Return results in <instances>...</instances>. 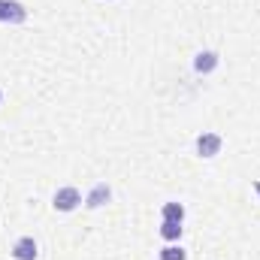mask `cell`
Instances as JSON below:
<instances>
[{
	"mask_svg": "<svg viewBox=\"0 0 260 260\" xmlns=\"http://www.w3.org/2000/svg\"><path fill=\"white\" fill-rule=\"evenodd\" d=\"M52 206H55L58 212H76V209L82 206V194H79V188H73V185L58 188V191H55V200H52Z\"/></svg>",
	"mask_w": 260,
	"mask_h": 260,
	"instance_id": "6da1fadb",
	"label": "cell"
},
{
	"mask_svg": "<svg viewBox=\"0 0 260 260\" xmlns=\"http://www.w3.org/2000/svg\"><path fill=\"white\" fill-rule=\"evenodd\" d=\"M221 145H224L221 133H200V136H197V154L206 157V160L218 157V154H221Z\"/></svg>",
	"mask_w": 260,
	"mask_h": 260,
	"instance_id": "7a4b0ae2",
	"label": "cell"
},
{
	"mask_svg": "<svg viewBox=\"0 0 260 260\" xmlns=\"http://www.w3.org/2000/svg\"><path fill=\"white\" fill-rule=\"evenodd\" d=\"M27 21V9L18 0H0V24H21Z\"/></svg>",
	"mask_w": 260,
	"mask_h": 260,
	"instance_id": "3957f363",
	"label": "cell"
},
{
	"mask_svg": "<svg viewBox=\"0 0 260 260\" xmlns=\"http://www.w3.org/2000/svg\"><path fill=\"white\" fill-rule=\"evenodd\" d=\"M9 254L15 260H37L40 257V245H37L34 236H21V239H15V245H12Z\"/></svg>",
	"mask_w": 260,
	"mask_h": 260,
	"instance_id": "277c9868",
	"label": "cell"
},
{
	"mask_svg": "<svg viewBox=\"0 0 260 260\" xmlns=\"http://www.w3.org/2000/svg\"><path fill=\"white\" fill-rule=\"evenodd\" d=\"M109 200H112L109 185H106V182H97V185L88 191V197H85V206H88V209H103Z\"/></svg>",
	"mask_w": 260,
	"mask_h": 260,
	"instance_id": "5b68a950",
	"label": "cell"
},
{
	"mask_svg": "<svg viewBox=\"0 0 260 260\" xmlns=\"http://www.w3.org/2000/svg\"><path fill=\"white\" fill-rule=\"evenodd\" d=\"M221 64V58H218V52H197L194 55V70L200 73V76H206V73H212L215 67Z\"/></svg>",
	"mask_w": 260,
	"mask_h": 260,
	"instance_id": "8992f818",
	"label": "cell"
},
{
	"mask_svg": "<svg viewBox=\"0 0 260 260\" xmlns=\"http://www.w3.org/2000/svg\"><path fill=\"white\" fill-rule=\"evenodd\" d=\"M160 218H164V221H176V224H182V221H185V206L176 203V200H170V203L160 206Z\"/></svg>",
	"mask_w": 260,
	"mask_h": 260,
	"instance_id": "52a82bcc",
	"label": "cell"
},
{
	"mask_svg": "<svg viewBox=\"0 0 260 260\" xmlns=\"http://www.w3.org/2000/svg\"><path fill=\"white\" fill-rule=\"evenodd\" d=\"M160 236H164L167 242H179V239H182V224H176V221H164V224H160Z\"/></svg>",
	"mask_w": 260,
	"mask_h": 260,
	"instance_id": "ba28073f",
	"label": "cell"
},
{
	"mask_svg": "<svg viewBox=\"0 0 260 260\" xmlns=\"http://www.w3.org/2000/svg\"><path fill=\"white\" fill-rule=\"evenodd\" d=\"M160 260H188V251L182 248V245H167V248H160Z\"/></svg>",
	"mask_w": 260,
	"mask_h": 260,
	"instance_id": "9c48e42d",
	"label": "cell"
},
{
	"mask_svg": "<svg viewBox=\"0 0 260 260\" xmlns=\"http://www.w3.org/2000/svg\"><path fill=\"white\" fill-rule=\"evenodd\" d=\"M254 191H257V194H260V179H257V182H254Z\"/></svg>",
	"mask_w": 260,
	"mask_h": 260,
	"instance_id": "30bf717a",
	"label": "cell"
},
{
	"mask_svg": "<svg viewBox=\"0 0 260 260\" xmlns=\"http://www.w3.org/2000/svg\"><path fill=\"white\" fill-rule=\"evenodd\" d=\"M0 100H3V91H0Z\"/></svg>",
	"mask_w": 260,
	"mask_h": 260,
	"instance_id": "8fae6325",
	"label": "cell"
}]
</instances>
